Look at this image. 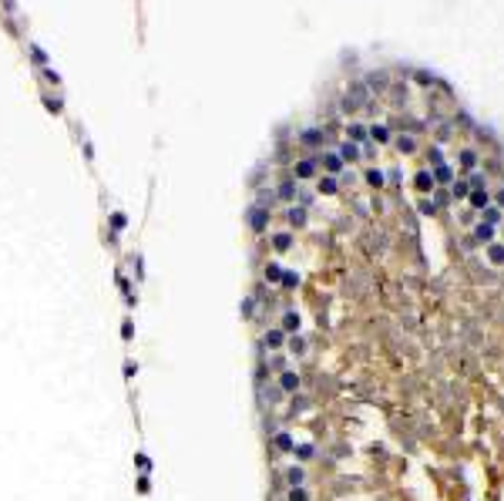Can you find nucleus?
Instances as JSON below:
<instances>
[{"instance_id": "nucleus-1", "label": "nucleus", "mask_w": 504, "mask_h": 501, "mask_svg": "<svg viewBox=\"0 0 504 501\" xmlns=\"http://www.w3.org/2000/svg\"><path fill=\"white\" fill-rule=\"evenodd\" d=\"M367 101H370L367 88H363V84H353V88H350V95H346V108H363Z\"/></svg>"}, {"instance_id": "nucleus-2", "label": "nucleus", "mask_w": 504, "mask_h": 501, "mask_svg": "<svg viewBox=\"0 0 504 501\" xmlns=\"http://www.w3.org/2000/svg\"><path fill=\"white\" fill-rule=\"evenodd\" d=\"M316 175V158H302L296 165V178H313Z\"/></svg>"}, {"instance_id": "nucleus-3", "label": "nucleus", "mask_w": 504, "mask_h": 501, "mask_svg": "<svg viewBox=\"0 0 504 501\" xmlns=\"http://www.w3.org/2000/svg\"><path fill=\"white\" fill-rule=\"evenodd\" d=\"M413 185H417L420 192H430V189H434V175H430V172H417V175H413Z\"/></svg>"}, {"instance_id": "nucleus-4", "label": "nucleus", "mask_w": 504, "mask_h": 501, "mask_svg": "<svg viewBox=\"0 0 504 501\" xmlns=\"http://www.w3.org/2000/svg\"><path fill=\"white\" fill-rule=\"evenodd\" d=\"M467 199H470V205H474V209H487V189H470V195H467Z\"/></svg>"}, {"instance_id": "nucleus-5", "label": "nucleus", "mask_w": 504, "mask_h": 501, "mask_svg": "<svg viewBox=\"0 0 504 501\" xmlns=\"http://www.w3.org/2000/svg\"><path fill=\"white\" fill-rule=\"evenodd\" d=\"M279 387H282V390H289V394H293V390H296V387H299V377H296V373H293V370H282V377H279Z\"/></svg>"}, {"instance_id": "nucleus-6", "label": "nucleus", "mask_w": 504, "mask_h": 501, "mask_svg": "<svg viewBox=\"0 0 504 501\" xmlns=\"http://www.w3.org/2000/svg\"><path fill=\"white\" fill-rule=\"evenodd\" d=\"M323 165H326V172H339V168H343V158H339V152L323 155Z\"/></svg>"}, {"instance_id": "nucleus-7", "label": "nucleus", "mask_w": 504, "mask_h": 501, "mask_svg": "<svg viewBox=\"0 0 504 501\" xmlns=\"http://www.w3.org/2000/svg\"><path fill=\"white\" fill-rule=\"evenodd\" d=\"M339 158H343V162H353V158H360V148H356L353 141H343V148H339Z\"/></svg>"}, {"instance_id": "nucleus-8", "label": "nucleus", "mask_w": 504, "mask_h": 501, "mask_svg": "<svg viewBox=\"0 0 504 501\" xmlns=\"http://www.w3.org/2000/svg\"><path fill=\"white\" fill-rule=\"evenodd\" d=\"M286 219H289L293 226H302V222H306V209H302V205H293V209L286 212Z\"/></svg>"}, {"instance_id": "nucleus-9", "label": "nucleus", "mask_w": 504, "mask_h": 501, "mask_svg": "<svg viewBox=\"0 0 504 501\" xmlns=\"http://www.w3.org/2000/svg\"><path fill=\"white\" fill-rule=\"evenodd\" d=\"M370 138H376V141L383 145V141H390V128H387V125H373V128H370Z\"/></svg>"}, {"instance_id": "nucleus-10", "label": "nucleus", "mask_w": 504, "mask_h": 501, "mask_svg": "<svg viewBox=\"0 0 504 501\" xmlns=\"http://www.w3.org/2000/svg\"><path fill=\"white\" fill-rule=\"evenodd\" d=\"M282 330H289V333H296V330H299V313H293V309H289V313L282 316Z\"/></svg>"}, {"instance_id": "nucleus-11", "label": "nucleus", "mask_w": 504, "mask_h": 501, "mask_svg": "<svg viewBox=\"0 0 504 501\" xmlns=\"http://www.w3.org/2000/svg\"><path fill=\"white\" fill-rule=\"evenodd\" d=\"M346 135H350V141L356 145V141H363V138L370 135V128H363V125H350V132H346Z\"/></svg>"}, {"instance_id": "nucleus-12", "label": "nucleus", "mask_w": 504, "mask_h": 501, "mask_svg": "<svg viewBox=\"0 0 504 501\" xmlns=\"http://www.w3.org/2000/svg\"><path fill=\"white\" fill-rule=\"evenodd\" d=\"M266 279H269V283H279V279H282V266H279V263H269V266H266Z\"/></svg>"}, {"instance_id": "nucleus-13", "label": "nucleus", "mask_w": 504, "mask_h": 501, "mask_svg": "<svg viewBox=\"0 0 504 501\" xmlns=\"http://www.w3.org/2000/svg\"><path fill=\"white\" fill-rule=\"evenodd\" d=\"M323 141V132L319 128H309V132H302V145H319Z\"/></svg>"}, {"instance_id": "nucleus-14", "label": "nucleus", "mask_w": 504, "mask_h": 501, "mask_svg": "<svg viewBox=\"0 0 504 501\" xmlns=\"http://www.w3.org/2000/svg\"><path fill=\"white\" fill-rule=\"evenodd\" d=\"M430 175H434V182H450V178H454V175H450V165H437Z\"/></svg>"}, {"instance_id": "nucleus-15", "label": "nucleus", "mask_w": 504, "mask_h": 501, "mask_svg": "<svg viewBox=\"0 0 504 501\" xmlns=\"http://www.w3.org/2000/svg\"><path fill=\"white\" fill-rule=\"evenodd\" d=\"M249 222H252V229H262V226H266V209H262V205H256Z\"/></svg>"}, {"instance_id": "nucleus-16", "label": "nucleus", "mask_w": 504, "mask_h": 501, "mask_svg": "<svg viewBox=\"0 0 504 501\" xmlns=\"http://www.w3.org/2000/svg\"><path fill=\"white\" fill-rule=\"evenodd\" d=\"M289 242H293L289 232H276V235H272V246H276V249H289Z\"/></svg>"}, {"instance_id": "nucleus-17", "label": "nucleus", "mask_w": 504, "mask_h": 501, "mask_svg": "<svg viewBox=\"0 0 504 501\" xmlns=\"http://www.w3.org/2000/svg\"><path fill=\"white\" fill-rule=\"evenodd\" d=\"M367 84L380 91V88H387V74H383V71H376V74H370V77H367Z\"/></svg>"}, {"instance_id": "nucleus-18", "label": "nucleus", "mask_w": 504, "mask_h": 501, "mask_svg": "<svg viewBox=\"0 0 504 501\" xmlns=\"http://www.w3.org/2000/svg\"><path fill=\"white\" fill-rule=\"evenodd\" d=\"M461 165H464V168H474V165H477V155H474V148H464V152H461Z\"/></svg>"}, {"instance_id": "nucleus-19", "label": "nucleus", "mask_w": 504, "mask_h": 501, "mask_svg": "<svg viewBox=\"0 0 504 501\" xmlns=\"http://www.w3.org/2000/svg\"><path fill=\"white\" fill-rule=\"evenodd\" d=\"M487 256H491V263H504V246H501V242L487 246Z\"/></svg>"}, {"instance_id": "nucleus-20", "label": "nucleus", "mask_w": 504, "mask_h": 501, "mask_svg": "<svg viewBox=\"0 0 504 501\" xmlns=\"http://www.w3.org/2000/svg\"><path fill=\"white\" fill-rule=\"evenodd\" d=\"M336 189H339V185H336V178H333V175H326V178L319 182V192H326V195H333Z\"/></svg>"}, {"instance_id": "nucleus-21", "label": "nucleus", "mask_w": 504, "mask_h": 501, "mask_svg": "<svg viewBox=\"0 0 504 501\" xmlns=\"http://www.w3.org/2000/svg\"><path fill=\"white\" fill-rule=\"evenodd\" d=\"M397 148H400V152H413V148H417V141H413L410 135H400V138H397Z\"/></svg>"}, {"instance_id": "nucleus-22", "label": "nucleus", "mask_w": 504, "mask_h": 501, "mask_svg": "<svg viewBox=\"0 0 504 501\" xmlns=\"http://www.w3.org/2000/svg\"><path fill=\"white\" fill-rule=\"evenodd\" d=\"M367 182H370L373 189H380V185H383V172H380V168H370V172H367Z\"/></svg>"}, {"instance_id": "nucleus-23", "label": "nucleus", "mask_w": 504, "mask_h": 501, "mask_svg": "<svg viewBox=\"0 0 504 501\" xmlns=\"http://www.w3.org/2000/svg\"><path fill=\"white\" fill-rule=\"evenodd\" d=\"M474 235H477V239H481V242H491V235H494V229H491V226H484V222H481V226H477V229H474Z\"/></svg>"}, {"instance_id": "nucleus-24", "label": "nucleus", "mask_w": 504, "mask_h": 501, "mask_svg": "<svg viewBox=\"0 0 504 501\" xmlns=\"http://www.w3.org/2000/svg\"><path fill=\"white\" fill-rule=\"evenodd\" d=\"M266 343L269 347H282V330H269L266 333Z\"/></svg>"}, {"instance_id": "nucleus-25", "label": "nucleus", "mask_w": 504, "mask_h": 501, "mask_svg": "<svg viewBox=\"0 0 504 501\" xmlns=\"http://www.w3.org/2000/svg\"><path fill=\"white\" fill-rule=\"evenodd\" d=\"M450 192L457 195V199H464V195H470V185H467V182H454V185H450Z\"/></svg>"}, {"instance_id": "nucleus-26", "label": "nucleus", "mask_w": 504, "mask_h": 501, "mask_svg": "<svg viewBox=\"0 0 504 501\" xmlns=\"http://www.w3.org/2000/svg\"><path fill=\"white\" fill-rule=\"evenodd\" d=\"M498 219H501V209H491V205H487L484 209V226H494Z\"/></svg>"}, {"instance_id": "nucleus-27", "label": "nucleus", "mask_w": 504, "mask_h": 501, "mask_svg": "<svg viewBox=\"0 0 504 501\" xmlns=\"http://www.w3.org/2000/svg\"><path fill=\"white\" fill-rule=\"evenodd\" d=\"M276 447H282V451H293V437H289V434H276Z\"/></svg>"}, {"instance_id": "nucleus-28", "label": "nucleus", "mask_w": 504, "mask_h": 501, "mask_svg": "<svg viewBox=\"0 0 504 501\" xmlns=\"http://www.w3.org/2000/svg\"><path fill=\"white\" fill-rule=\"evenodd\" d=\"M289 484H293V488L302 484V471H299V468H289Z\"/></svg>"}, {"instance_id": "nucleus-29", "label": "nucleus", "mask_w": 504, "mask_h": 501, "mask_svg": "<svg viewBox=\"0 0 504 501\" xmlns=\"http://www.w3.org/2000/svg\"><path fill=\"white\" fill-rule=\"evenodd\" d=\"M282 286H289V289L299 286V276H296V272H282Z\"/></svg>"}, {"instance_id": "nucleus-30", "label": "nucleus", "mask_w": 504, "mask_h": 501, "mask_svg": "<svg viewBox=\"0 0 504 501\" xmlns=\"http://www.w3.org/2000/svg\"><path fill=\"white\" fill-rule=\"evenodd\" d=\"M289 501H309V495H306L302 488H293V491H289Z\"/></svg>"}, {"instance_id": "nucleus-31", "label": "nucleus", "mask_w": 504, "mask_h": 501, "mask_svg": "<svg viewBox=\"0 0 504 501\" xmlns=\"http://www.w3.org/2000/svg\"><path fill=\"white\" fill-rule=\"evenodd\" d=\"M293 192H296V189H293V182H282V185H279V195H282V199H293Z\"/></svg>"}, {"instance_id": "nucleus-32", "label": "nucleus", "mask_w": 504, "mask_h": 501, "mask_svg": "<svg viewBox=\"0 0 504 501\" xmlns=\"http://www.w3.org/2000/svg\"><path fill=\"white\" fill-rule=\"evenodd\" d=\"M296 454H299V458H313V444H299Z\"/></svg>"}, {"instance_id": "nucleus-33", "label": "nucleus", "mask_w": 504, "mask_h": 501, "mask_svg": "<svg viewBox=\"0 0 504 501\" xmlns=\"http://www.w3.org/2000/svg\"><path fill=\"white\" fill-rule=\"evenodd\" d=\"M420 212H424V215H434V212H437V205H434V202H427V199H424V202H420Z\"/></svg>"}, {"instance_id": "nucleus-34", "label": "nucleus", "mask_w": 504, "mask_h": 501, "mask_svg": "<svg viewBox=\"0 0 504 501\" xmlns=\"http://www.w3.org/2000/svg\"><path fill=\"white\" fill-rule=\"evenodd\" d=\"M31 51H34V61H40V64H44V61H47V54H44V51H40L37 44H31Z\"/></svg>"}, {"instance_id": "nucleus-35", "label": "nucleus", "mask_w": 504, "mask_h": 501, "mask_svg": "<svg viewBox=\"0 0 504 501\" xmlns=\"http://www.w3.org/2000/svg\"><path fill=\"white\" fill-rule=\"evenodd\" d=\"M289 350H293V353H299V350H302V340H299V336H293V340H289Z\"/></svg>"}, {"instance_id": "nucleus-36", "label": "nucleus", "mask_w": 504, "mask_h": 501, "mask_svg": "<svg viewBox=\"0 0 504 501\" xmlns=\"http://www.w3.org/2000/svg\"><path fill=\"white\" fill-rule=\"evenodd\" d=\"M430 162H434V165H444V162H440V148H430Z\"/></svg>"}, {"instance_id": "nucleus-37", "label": "nucleus", "mask_w": 504, "mask_h": 501, "mask_svg": "<svg viewBox=\"0 0 504 501\" xmlns=\"http://www.w3.org/2000/svg\"><path fill=\"white\" fill-rule=\"evenodd\" d=\"M417 81H420V84H434V77L424 74V71H417Z\"/></svg>"}, {"instance_id": "nucleus-38", "label": "nucleus", "mask_w": 504, "mask_h": 501, "mask_svg": "<svg viewBox=\"0 0 504 501\" xmlns=\"http://www.w3.org/2000/svg\"><path fill=\"white\" fill-rule=\"evenodd\" d=\"M501 202H504V192H501Z\"/></svg>"}]
</instances>
